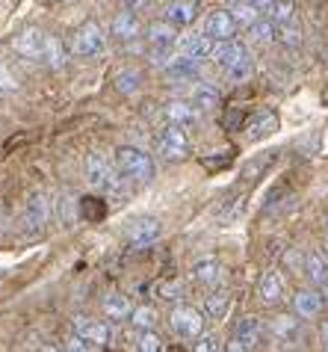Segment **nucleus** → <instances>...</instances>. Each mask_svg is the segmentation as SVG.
<instances>
[{"label":"nucleus","instance_id":"1","mask_svg":"<svg viewBox=\"0 0 328 352\" xmlns=\"http://www.w3.org/2000/svg\"><path fill=\"white\" fill-rule=\"evenodd\" d=\"M86 181H89L92 190L98 192H107V195H119L121 192V181L124 175L119 172V166H115V157L110 160L107 154H89L86 157Z\"/></svg>","mask_w":328,"mask_h":352},{"label":"nucleus","instance_id":"2","mask_svg":"<svg viewBox=\"0 0 328 352\" xmlns=\"http://www.w3.org/2000/svg\"><path fill=\"white\" fill-rule=\"evenodd\" d=\"M145 38H148L151 63H154V65H160V68H163V65L172 60V56L178 54L180 36H178V27L172 24V21H154V24H148Z\"/></svg>","mask_w":328,"mask_h":352},{"label":"nucleus","instance_id":"3","mask_svg":"<svg viewBox=\"0 0 328 352\" xmlns=\"http://www.w3.org/2000/svg\"><path fill=\"white\" fill-rule=\"evenodd\" d=\"M115 166L124 175V181L130 184H148L154 178V160L137 145H121L115 151Z\"/></svg>","mask_w":328,"mask_h":352},{"label":"nucleus","instance_id":"4","mask_svg":"<svg viewBox=\"0 0 328 352\" xmlns=\"http://www.w3.org/2000/svg\"><path fill=\"white\" fill-rule=\"evenodd\" d=\"M71 54L77 60H98L107 54V36L98 21H86L71 36Z\"/></svg>","mask_w":328,"mask_h":352},{"label":"nucleus","instance_id":"5","mask_svg":"<svg viewBox=\"0 0 328 352\" xmlns=\"http://www.w3.org/2000/svg\"><path fill=\"white\" fill-rule=\"evenodd\" d=\"M154 145H157V151H160L166 160H187L189 151H192L187 128H183V124H175V122H169L166 128L157 133Z\"/></svg>","mask_w":328,"mask_h":352},{"label":"nucleus","instance_id":"6","mask_svg":"<svg viewBox=\"0 0 328 352\" xmlns=\"http://www.w3.org/2000/svg\"><path fill=\"white\" fill-rule=\"evenodd\" d=\"M169 326L180 340H196L204 331V314L192 305H178L169 314Z\"/></svg>","mask_w":328,"mask_h":352},{"label":"nucleus","instance_id":"7","mask_svg":"<svg viewBox=\"0 0 328 352\" xmlns=\"http://www.w3.org/2000/svg\"><path fill=\"white\" fill-rule=\"evenodd\" d=\"M15 54L24 56L30 63H45V51H47V33L36 30V27H27L24 33L15 36Z\"/></svg>","mask_w":328,"mask_h":352},{"label":"nucleus","instance_id":"8","mask_svg":"<svg viewBox=\"0 0 328 352\" xmlns=\"http://www.w3.org/2000/svg\"><path fill=\"white\" fill-rule=\"evenodd\" d=\"M51 219V201H47L45 192H33L30 199L24 204V217H21V225L27 234H38Z\"/></svg>","mask_w":328,"mask_h":352},{"label":"nucleus","instance_id":"9","mask_svg":"<svg viewBox=\"0 0 328 352\" xmlns=\"http://www.w3.org/2000/svg\"><path fill=\"white\" fill-rule=\"evenodd\" d=\"M74 331L77 335H83L86 340H92L98 349L113 346V340H115V331H113L110 322L92 320V317H74Z\"/></svg>","mask_w":328,"mask_h":352},{"label":"nucleus","instance_id":"10","mask_svg":"<svg viewBox=\"0 0 328 352\" xmlns=\"http://www.w3.org/2000/svg\"><path fill=\"white\" fill-rule=\"evenodd\" d=\"M163 237V222L154 217H142L128 228V243L130 249H148Z\"/></svg>","mask_w":328,"mask_h":352},{"label":"nucleus","instance_id":"11","mask_svg":"<svg viewBox=\"0 0 328 352\" xmlns=\"http://www.w3.org/2000/svg\"><path fill=\"white\" fill-rule=\"evenodd\" d=\"M237 27L239 24H237L234 12H228V9H213L204 21V33L213 38V42H228V38L237 36Z\"/></svg>","mask_w":328,"mask_h":352},{"label":"nucleus","instance_id":"12","mask_svg":"<svg viewBox=\"0 0 328 352\" xmlns=\"http://www.w3.org/2000/svg\"><path fill=\"white\" fill-rule=\"evenodd\" d=\"M110 33H113L115 42H121V45L137 42V38L142 36V24H139L137 12H133V9H124V12L113 15V21H110Z\"/></svg>","mask_w":328,"mask_h":352},{"label":"nucleus","instance_id":"13","mask_svg":"<svg viewBox=\"0 0 328 352\" xmlns=\"http://www.w3.org/2000/svg\"><path fill=\"white\" fill-rule=\"evenodd\" d=\"M260 338H263L260 320H257V317H246V320H239V326H237V331H234L231 349H237V352L257 349V346H260Z\"/></svg>","mask_w":328,"mask_h":352},{"label":"nucleus","instance_id":"14","mask_svg":"<svg viewBox=\"0 0 328 352\" xmlns=\"http://www.w3.org/2000/svg\"><path fill=\"white\" fill-rule=\"evenodd\" d=\"M163 72H166L169 80H180V83H187V80H196V77L201 74V63L198 60H192L189 54H175L172 60L163 65Z\"/></svg>","mask_w":328,"mask_h":352},{"label":"nucleus","instance_id":"15","mask_svg":"<svg viewBox=\"0 0 328 352\" xmlns=\"http://www.w3.org/2000/svg\"><path fill=\"white\" fill-rule=\"evenodd\" d=\"M243 56H248V47L243 42H237V38H228V42H216L213 45V54H210V60H213L216 68L222 72H228L234 63H239Z\"/></svg>","mask_w":328,"mask_h":352},{"label":"nucleus","instance_id":"16","mask_svg":"<svg viewBox=\"0 0 328 352\" xmlns=\"http://www.w3.org/2000/svg\"><path fill=\"white\" fill-rule=\"evenodd\" d=\"M192 278L204 287H219L222 278H225V267L216 258H201L192 263Z\"/></svg>","mask_w":328,"mask_h":352},{"label":"nucleus","instance_id":"17","mask_svg":"<svg viewBox=\"0 0 328 352\" xmlns=\"http://www.w3.org/2000/svg\"><path fill=\"white\" fill-rule=\"evenodd\" d=\"M293 308L302 320H316L325 308V299H323L320 290H298L293 296Z\"/></svg>","mask_w":328,"mask_h":352},{"label":"nucleus","instance_id":"18","mask_svg":"<svg viewBox=\"0 0 328 352\" xmlns=\"http://www.w3.org/2000/svg\"><path fill=\"white\" fill-rule=\"evenodd\" d=\"M213 45L216 42L207 33H189L178 42V51L189 54L192 60H198V63H204V60H210V54H213Z\"/></svg>","mask_w":328,"mask_h":352},{"label":"nucleus","instance_id":"19","mask_svg":"<svg viewBox=\"0 0 328 352\" xmlns=\"http://www.w3.org/2000/svg\"><path fill=\"white\" fill-rule=\"evenodd\" d=\"M101 308H104V314H107L113 322H124V320H130L133 314V305H130V299L124 296V293H104V299H101Z\"/></svg>","mask_w":328,"mask_h":352},{"label":"nucleus","instance_id":"20","mask_svg":"<svg viewBox=\"0 0 328 352\" xmlns=\"http://www.w3.org/2000/svg\"><path fill=\"white\" fill-rule=\"evenodd\" d=\"M198 18V0H172L166 6V21L175 27H189Z\"/></svg>","mask_w":328,"mask_h":352},{"label":"nucleus","instance_id":"21","mask_svg":"<svg viewBox=\"0 0 328 352\" xmlns=\"http://www.w3.org/2000/svg\"><path fill=\"white\" fill-rule=\"evenodd\" d=\"M257 293H260V302H263V305H281L284 278L278 276V272H263V276H260V285H257Z\"/></svg>","mask_w":328,"mask_h":352},{"label":"nucleus","instance_id":"22","mask_svg":"<svg viewBox=\"0 0 328 352\" xmlns=\"http://www.w3.org/2000/svg\"><path fill=\"white\" fill-rule=\"evenodd\" d=\"M231 311V290L225 287H210V293L204 296V314L210 320H225Z\"/></svg>","mask_w":328,"mask_h":352},{"label":"nucleus","instance_id":"23","mask_svg":"<svg viewBox=\"0 0 328 352\" xmlns=\"http://www.w3.org/2000/svg\"><path fill=\"white\" fill-rule=\"evenodd\" d=\"M272 131H278V116H275L272 110L255 113L252 119H248V124H246L248 140H263V136H269Z\"/></svg>","mask_w":328,"mask_h":352},{"label":"nucleus","instance_id":"24","mask_svg":"<svg viewBox=\"0 0 328 352\" xmlns=\"http://www.w3.org/2000/svg\"><path fill=\"white\" fill-rule=\"evenodd\" d=\"M166 119L175 122V124H183V128H192L198 122V107L192 101H169L166 104Z\"/></svg>","mask_w":328,"mask_h":352},{"label":"nucleus","instance_id":"25","mask_svg":"<svg viewBox=\"0 0 328 352\" xmlns=\"http://www.w3.org/2000/svg\"><path fill=\"white\" fill-rule=\"evenodd\" d=\"M272 338L278 340V344H287V346H293L302 340V329H298V320L293 317H278L272 322Z\"/></svg>","mask_w":328,"mask_h":352},{"label":"nucleus","instance_id":"26","mask_svg":"<svg viewBox=\"0 0 328 352\" xmlns=\"http://www.w3.org/2000/svg\"><path fill=\"white\" fill-rule=\"evenodd\" d=\"M302 272L307 276V281L316 285V287L328 285V263H325L323 255H316V252H307V255H305V270Z\"/></svg>","mask_w":328,"mask_h":352},{"label":"nucleus","instance_id":"27","mask_svg":"<svg viewBox=\"0 0 328 352\" xmlns=\"http://www.w3.org/2000/svg\"><path fill=\"white\" fill-rule=\"evenodd\" d=\"M113 83L115 89H119L121 95H137L142 89V72L139 68H119V72L113 74Z\"/></svg>","mask_w":328,"mask_h":352},{"label":"nucleus","instance_id":"28","mask_svg":"<svg viewBox=\"0 0 328 352\" xmlns=\"http://www.w3.org/2000/svg\"><path fill=\"white\" fill-rule=\"evenodd\" d=\"M246 30H248V38H252L255 45H269V42L278 38V24L272 21V18H257V21L248 24Z\"/></svg>","mask_w":328,"mask_h":352},{"label":"nucleus","instance_id":"29","mask_svg":"<svg viewBox=\"0 0 328 352\" xmlns=\"http://www.w3.org/2000/svg\"><path fill=\"white\" fill-rule=\"evenodd\" d=\"M219 101H222V95H219L216 86H210V83H198L196 89H192V104H196L201 113L216 110Z\"/></svg>","mask_w":328,"mask_h":352},{"label":"nucleus","instance_id":"30","mask_svg":"<svg viewBox=\"0 0 328 352\" xmlns=\"http://www.w3.org/2000/svg\"><path fill=\"white\" fill-rule=\"evenodd\" d=\"M130 340H133V344H137V349H142V352H160V349H166L163 338H160L154 329H137V331L130 335Z\"/></svg>","mask_w":328,"mask_h":352},{"label":"nucleus","instance_id":"31","mask_svg":"<svg viewBox=\"0 0 328 352\" xmlns=\"http://www.w3.org/2000/svg\"><path fill=\"white\" fill-rule=\"evenodd\" d=\"M65 60H69V51H65V45L60 42L56 36H47V51H45V63L51 68H62Z\"/></svg>","mask_w":328,"mask_h":352},{"label":"nucleus","instance_id":"32","mask_svg":"<svg viewBox=\"0 0 328 352\" xmlns=\"http://www.w3.org/2000/svg\"><path fill=\"white\" fill-rule=\"evenodd\" d=\"M269 18H272L278 27L296 21V3L293 0H275V3L269 6Z\"/></svg>","mask_w":328,"mask_h":352},{"label":"nucleus","instance_id":"33","mask_svg":"<svg viewBox=\"0 0 328 352\" xmlns=\"http://www.w3.org/2000/svg\"><path fill=\"white\" fill-rule=\"evenodd\" d=\"M252 72H255V63H252V54H248V56H243V60L234 63L228 72H222V74H225L231 83H246L248 77H252Z\"/></svg>","mask_w":328,"mask_h":352},{"label":"nucleus","instance_id":"34","mask_svg":"<svg viewBox=\"0 0 328 352\" xmlns=\"http://www.w3.org/2000/svg\"><path fill=\"white\" fill-rule=\"evenodd\" d=\"M130 322H133V329H157V311L148 308V305L133 308Z\"/></svg>","mask_w":328,"mask_h":352},{"label":"nucleus","instance_id":"35","mask_svg":"<svg viewBox=\"0 0 328 352\" xmlns=\"http://www.w3.org/2000/svg\"><path fill=\"white\" fill-rule=\"evenodd\" d=\"M231 12H234V18H237V24H239V27L255 24L257 18L263 15V12H260V9H255L252 3H246V0H243V3H234V6H231Z\"/></svg>","mask_w":328,"mask_h":352},{"label":"nucleus","instance_id":"36","mask_svg":"<svg viewBox=\"0 0 328 352\" xmlns=\"http://www.w3.org/2000/svg\"><path fill=\"white\" fill-rule=\"evenodd\" d=\"M278 38H281V45H287V47H298V45H302V27H298V21H290V24L278 27Z\"/></svg>","mask_w":328,"mask_h":352},{"label":"nucleus","instance_id":"37","mask_svg":"<svg viewBox=\"0 0 328 352\" xmlns=\"http://www.w3.org/2000/svg\"><path fill=\"white\" fill-rule=\"evenodd\" d=\"M192 346H196L198 352H219V349H222V338H219V335H213V331H207V335L201 331V335L196 338V344H192Z\"/></svg>","mask_w":328,"mask_h":352},{"label":"nucleus","instance_id":"38","mask_svg":"<svg viewBox=\"0 0 328 352\" xmlns=\"http://www.w3.org/2000/svg\"><path fill=\"white\" fill-rule=\"evenodd\" d=\"M62 346H65V349H71V352H95V349H98V346L92 344V340H86L83 335H77V331L65 338V344H62Z\"/></svg>","mask_w":328,"mask_h":352},{"label":"nucleus","instance_id":"39","mask_svg":"<svg viewBox=\"0 0 328 352\" xmlns=\"http://www.w3.org/2000/svg\"><path fill=\"white\" fill-rule=\"evenodd\" d=\"M160 296H163V299H180V296H183V285H180V281H169V285H160Z\"/></svg>","mask_w":328,"mask_h":352},{"label":"nucleus","instance_id":"40","mask_svg":"<svg viewBox=\"0 0 328 352\" xmlns=\"http://www.w3.org/2000/svg\"><path fill=\"white\" fill-rule=\"evenodd\" d=\"M0 89H3V92H12V89H15V80H12V74H9L3 65H0Z\"/></svg>","mask_w":328,"mask_h":352},{"label":"nucleus","instance_id":"41","mask_svg":"<svg viewBox=\"0 0 328 352\" xmlns=\"http://www.w3.org/2000/svg\"><path fill=\"white\" fill-rule=\"evenodd\" d=\"M124 9H133V12H142V9L151 6V0H121Z\"/></svg>","mask_w":328,"mask_h":352},{"label":"nucleus","instance_id":"42","mask_svg":"<svg viewBox=\"0 0 328 352\" xmlns=\"http://www.w3.org/2000/svg\"><path fill=\"white\" fill-rule=\"evenodd\" d=\"M246 3H252L255 9H260V12H269V6H272L275 0H246Z\"/></svg>","mask_w":328,"mask_h":352},{"label":"nucleus","instance_id":"43","mask_svg":"<svg viewBox=\"0 0 328 352\" xmlns=\"http://www.w3.org/2000/svg\"><path fill=\"white\" fill-rule=\"evenodd\" d=\"M320 340H323V349H328V322H325L323 331H320Z\"/></svg>","mask_w":328,"mask_h":352},{"label":"nucleus","instance_id":"44","mask_svg":"<svg viewBox=\"0 0 328 352\" xmlns=\"http://www.w3.org/2000/svg\"><path fill=\"white\" fill-rule=\"evenodd\" d=\"M234 3H243V0H231V6H234Z\"/></svg>","mask_w":328,"mask_h":352},{"label":"nucleus","instance_id":"45","mask_svg":"<svg viewBox=\"0 0 328 352\" xmlns=\"http://www.w3.org/2000/svg\"><path fill=\"white\" fill-rule=\"evenodd\" d=\"M151 3H166V0H151Z\"/></svg>","mask_w":328,"mask_h":352},{"label":"nucleus","instance_id":"46","mask_svg":"<svg viewBox=\"0 0 328 352\" xmlns=\"http://www.w3.org/2000/svg\"><path fill=\"white\" fill-rule=\"evenodd\" d=\"M325 287H328V285H325Z\"/></svg>","mask_w":328,"mask_h":352}]
</instances>
